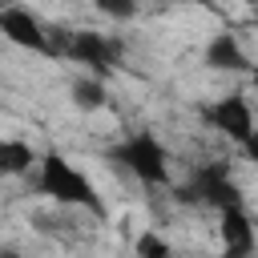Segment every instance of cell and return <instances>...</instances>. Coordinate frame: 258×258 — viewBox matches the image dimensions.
<instances>
[{
  "instance_id": "12",
  "label": "cell",
  "mask_w": 258,
  "mask_h": 258,
  "mask_svg": "<svg viewBox=\"0 0 258 258\" xmlns=\"http://www.w3.org/2000/svg\"><path fill=\"white\" fill-rule=\"evenodd\" d=\"M97 12H105L109 20H133L137 16V0H93Z\"/></svg>"
},
{
  "instance_id": "11",
  "label": "cell",
  "mask_w": 258,
  "mask_h": 258,
  "mask_svg": "<svg viewBox=\"0 0 258 258\" xmlns=\"http://www.w3.org/2000/svg\"><path fill=\"white\" fill-rule=\"evenodd\" d=\"M133 258H177V250L161 230H141L133 238Z\"/></svg>"
},
{
  "instance_id": "5",
  "label": "cell",
  "mask_w": 258,
  "mask_h": 258,
  "mask_svg": "<svg viewBox=\"0 0 258 258\" xmlns=\"http://www.w3.org/2000/svg\"><path fill=\"white\" fill-rule=\"evenodd\" d=\"M202 117L210 121V129L226 133L238 149L254 153V109H250V97H246L242 89H238V93L218 97L214 105H206V109H202Z\"/></svg>"
},
{
  "instance_id": "16",
  "label": "cell",
  "mask_w": 258,
  "mask_h": 258,
  "mask_svg": "<svg viewBox=\"0 0 258 258\" xmlns=\"http://www.w3.org/2000/svg\"><path fill=\"white\" fill-rule=\"evenodd\" d=\"M242 4H258V0H242Z\"/></svg>"
},
{
  "instance_id": "4",
  "label": "cell",
  "mask_w": 258,
  "mask_h": 258,
  "mask_svg": "<svg viewBox=\"0 0 258 258\" xmlns=\"http://www.w3.org/2000/svg\"><path fill=\"white\" fill-rule=\"evenodd\" d=\"M185 202H202V206H214V210H230V206H246L238 181L230 177V165L226 161H206L189 173V185L181 189Z\"/></svg>"
},
{
  "instance_id": "6",
  "label": "cell",
  "mask_w": 258,
  "mask_h": 258,
  "mask_svg": "<svg viewBox=\"0 0 258 258\" xmlns=\"http://www.w3.org/2000/svg\"><path fill=\"white\" fill-rule=\"evenodd\" d=\"M0 36H4L8 44L24 48V52L56 56V52H52V32H48V24H44L32 8H24V4H12V8L0 12Z\"/></svg>"
},
{
  "instance_id": "10",
  "label": "cell",
  "mask_w": 258,
  "mask_h": 258,
  "mask_svg": "<svg viewBox=\"0 0 258 258\" xmlns=\"http://www.w3.org/2000/svg\"><path fill=\"white\" fill-rule=\"evenodd\" d=\"M69 97H73V105H77L81 113H97V109L109 105V85H105L101 77L85 73V77H77V81L69 85Z\"/></svg>"
},
{
  "instance_id": "15",
  "label": "cell",
  "mask_w": 258,
  "mask_h": 258,
  "mask_svg": "<svg viewBox=\"0 0 258 258\" xmlns=\"http://www.w3.org/2000/svg\"><path fill=\"white\" fill-rule=\"evenodd\" d=\"M12 4H20V0H0V12H4V8H12Z\"/></svg>"
},
{
  "instance_id": "3",
  "label": "cell",
  "mask_w": 258,
  "mask_h": 258,
  "mask_svg": "<svg viewBox=\"0 0 258 258\" xmlns=\"http://www.w3.org/2000/svg\"><path fill=\"white\" fill-rule=\"evenodd\" d=\"M52 32V52L56 56H69L73 64H85L93 77H109L113 69H117V60H121V44L109 36V32H97V28H73V32H64V36H56V28H48Z\"/></svg>"
},
{
  "instance_id": "8",
  "label": "cell",
  "mask_w": 258,
  "mask_h": 258,
  "mask_svg": "<svg viewBox=\"0 0 258 258\" xmlns=\"http://www.w3.org/2000/svg\"><path fill=\"white\" fill-rule=\"evenodd\" d=\"M202 60H206V69H214V73H250V69H254V64H250V52L242 48V40H238L234 32H214V36L206 40Z\"/></svg>"
},
{
  "instance_id": "14",
  "label": "cell",
  "mask_w": 258,
  "mask_h": 258,
  "mask_svg": "<svg viewBox=\"0 0 258 258\" xmlns=\"http://www.w3.org/2000/svg\"><path fill=\"white\" fill-rule=\"evenodd\" d=\"M165 4H198V8H210V0H165Z\"/></svg>"
},
{
  "instance_id": "9",
  "label": "cell",
  "mask_w": 258,
  "mask_h": 258,
  "mask_svg": "<svg viewBox=\"0 0 258 258\" xmlns=\"http://www.w3.org/2000/svg\"><path fill=\"white\" fill-rule=\"evenodd\" d=\"M40 149L24 137H0V181H12V177H24L32 173Z\"/></svg>"
},
{
  "instance_id": "7",
  "label": "cell",
  "mask_w": 258,
  "mask_h": 258,
  "mask_svg": "<svg viewBox=\"0 0 258 258\" xmlns=\"http://www.w3.org/2000/svg\"><path fill=\"white\" fill-rule=\"evenodd\" d=\"M218 234H222V258H254L258 238H254V218L246 206L218 210Z\"/></svg>"
},
{
  "instance_id": "2",
  "label": "cell",
  "mask_w": 258,
  "mask_h": 258,
  "mask_svg": "<svg viewBox=\"0 0 258 258\" xmlns=\"http://www.w3.org/2000/svg\"><path fill=\"white\" fill-rule=\"evenodd\" d=\"M109 161H117L121 169H129L145 189H165L173 185V173H169V149L157 133L149 129H137L129 133L125 141H117L109 149Z\"/></svg>"
},
{
  "instance_id": "13",
  "label": "cell",
  "mask_w": 258,
  "mask_h": 258,
  "mask_svg": "<svg viewBox=\"0 0 258 258\" xmlns=\"http://www.w3.org/2000/svg\"><path fill=\"white\" fill-rule=\"evenodd\" d=\"M0 258H24V254H20L16 246H0Z\"/></svg>"
},
{
  "instance_id": "1",
  "label": "cell",
  "mask_w": 258,
  "mask_h": 258,
  "mask_svg": "<svg viewBox=\"0 0 258 258\" xmlns=\"http://www.w3.org/2000/svg\"><path fill=\"white\" fill-rule=\"evenodd\" d=\"M32 189L44 202L60 206V210H85L93 218H105L109 214L105 210V198L97 194V185L89 181V173L77 161H69L64 153H56V149H44L36 157V165H32Z\"/></svg>"
}]
</instances>
